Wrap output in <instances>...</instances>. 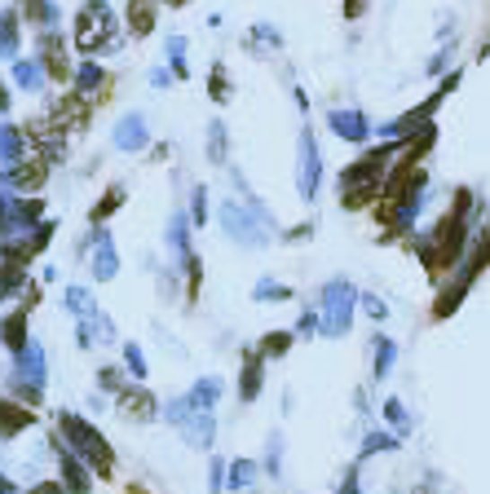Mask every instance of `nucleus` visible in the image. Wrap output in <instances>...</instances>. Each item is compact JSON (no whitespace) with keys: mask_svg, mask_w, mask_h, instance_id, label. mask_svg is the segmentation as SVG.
<instances>
[{"mask_svg":"<svg viewBox=\"0 0 490 494\" xmlns=\"http://www.w3.org/2000/svg\"><path fill=\"white\" fill-rule=\"evenodd\" d=\"M107 9L102 4H93V9H84V18H80V45L84 49H98V45H107Z\"/></svg>","mask_w":490,"mask_h":494,"instance_id":"1","label":"nucleus"},{"mask_svg":"<svg viewBox=\"0 0 490 494\" xmlns=\"http://www.w3.org/2000/svg\"><path fill=\"white\" fill-rule=\"evenodd\" d=\"M54 115H57V128H84L89 124V102L75 98V93H62Z\"/></svg>","mask_w":490,"mask_h":494,"instance_id":"2","label":"nucleus"},{"mask_svg":"<svg viewBox=\"0 0 490 494\" xmlns=\"http://www.w3.org/2000/svg\"><path fill=\"white\" fill-rule=\"evenodd\" d=\"M128 22H133V36H146L155 27V4L151 0H128Z\"/></svg>","mask_w":490,"mask_h":494,"instance_id":"3","label":"nucleus"},{"mask_svg":"<svg viewBox=\"0 0 490 494\" xmlns=\"http://www.w3.org/2000/svg\"><path fill=\"white\" fill-rule=\"evenodd\" d=\"M27 424H31V415H27L22 406L0 402V438H9V433H18V429H27Z\"/></svg>","mask_w":490,"mask_h":494,"instance_id":"4","label":"nucleus"},{"mask_svg":"<svg viewBox=\"0 0 490 494\" xmlns=\"http://www.w3.org/2000/svg\"><path fill=\"white\" fill-rule=\"evenodd\" d=\"M124 415H133V420H151V415H155V402H151L146 393H124Z\"/></svg>","mask_w":490,"mask_h":494,"instance_id":"5","label":"nucleus"},{"mask_svg":"<svg viewBox=\"0 0 490 494\" xmlns=\"http://www.w3.org/2000/svg\"><path fill=\"white\" fill-rule=\"evenodd\" d=\"M45 172H49L45 160H31L27 168H18V172H13V181H18V186H40V181H45Z\"/></svg>","mask_w":490,"mask_h":494,"instance_id":"6","label":"nucleus"},{"mask_svg":"<svg viewBox=\"0 0 490 494\" xmlns=\"http://www.w3.org/2000/svg\"><path fill=\"white\" fill-rule=\"evenodd\" d=\"M4 335H9V344H13V349H22V335H27V323H22V314H13V318H9Z\"/></svg>","mask_w":490,"mask_h":494,"instance_id":"7","label":"nucleus"},{"mask_svg":"<svg viewBox=\"0 0 490 494\" xmlns=\"http://www.w3.org/2000/svg\"><path fill=\"white\" fill-rule=\"evenodd\" d=\"M119 199H124V195H119V190H110L107 199H102V208H98V212H93V221H107L110 212H115V208H119Z\"/></svg>","mask_w":490,"mask_h":494,"instance_id":"8","label":"nucleus"},{"mask_svg":"<svg viewBox=\"0 0 490 494\" xmlns=\"http://www.w3.org/2000/svg\"><path fill=\"white\" fill-rule=\"evenodd\" d=\"M345 13H349V18H358V13H363V0H345Z\"/></svg>","mask_w":490,"mask_h":494,"instance_id":"9","label":"nucleus"},{"mask_svg":"<svg viewBox=\"0 0 490 494\" xmlns=\"http://www.w3.org/2000/svg\"><path fill=\"white\" fill-rule=\"evenodd\" d=\"M31 494H62L57 486H40V490H31Z\"/></svg>","mask_w":490,"mask_h":494,"instance_id":"10","label":"nucleus"},{"mask_svg":"<svg viewBox=\"0 0 490 494\" xmlns=\"http://www.w3.org/2000/svg\"><path fill=\"white\" fill-rule=\"evenodd\" d=\"M128 494H146V490H142V486H128Z\"/></svg>","mask_w":490,"mask_h":494,"instance_id":"11","label":"nucleus"},{"mask_svg":"<svg viewBox=\"0 0 490 494\" xmlns=\"http://www.w3.org/2000/svg\"><path fill=\"white\" fill-rule=\"evenodd\" d=\"M168 4H186V0H168Z\"/></svg>","mask_w":490,"mask_h":494,"instance_id":"12","label":"nucleus"}]
</instances>
